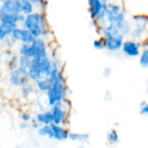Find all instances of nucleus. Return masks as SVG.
<instances>
[{"mask_svg":"<svg viewBox=\"0 0 148 148\" xmlns=\"http://www.w3.org/2000/svg\"><path fill=\"white\" fill-rule=\"evenodd\" d=\"M36 91L37 90L36 88L35 83L33 84L32 82H29L28 84H26L25 86H23V88H21V95H22V97L24 98V99H27V100H29L31 96H33Z\"/></svg>","mask_w":148,"mask_h":148,"instance_id":"nucleus-20","label":"nucleus"},{"mask_svg":"<svg viewBox=\"0 0 148 148\" xmlns=\"http://www.w3.org/2000/svg\"><path fill=\"white\" fill-rule=\"evenodd\" d=\"M106 20L108 24L115 25L122 32L124 36L131 34V28L128 22L126 19V14L121 6L108 3Z\"/></svg>","mask_w":148,"mask_h":148,"instance_id":"nucleus-2","label":"nucleus"},{"mask_svg":"<svg viewBox=\"0 0 148 148\" xmlns=\"http://www.w3.org/2000/svg\"><path fill=\"white\" fill-rule=\"evenodd\" d=\"M134 22L136 26L131 30L132 37L134 39H140L147 32L148 26V18L145 16H134Z\"/></svg>","mask_w":148,"mask_h":148,"instance_id":"nucleus-10","label":"nucleus"},{"mask_svg":"<svg viewBox=\"0 0 148 148\" xmlns=\"http://www.w3.org/2000/svg\"><path fill=\"white\" fill-rule=\"evenodd\" d=\"M49 109L53 115V123L66 127L70 114V108L68 100L52 106Z\"/></svg>","mask_w":148,"mask_h":148,"instance_id":"nucleus-7","label":"nucleus"},{"mask_svg":"<svg viewBox=\"0 0 148 148\" xmlns=\"http://www.w3.org/2000/svg\"><path fill=\"white\" fill-rule=\"evenodd\" d=\"M18 128L21 131H28V130L31 129V124L29 122H25V121H21L18 123Z\"/></svg>","mask_w":148,"mask_h":148,"instance_id":"nucleus-27","label":"nucleus"},{"mask_svg":"<svg viewBox=\"0 0 148 148\" xmlns=\"http://www.w3.org/2000/svg\"><path fill=\"white\" fill-rule=\"evenodd\" d=\"M31 62H32L31 58H29L26 56H23V55H20V57L18 60V66H20L23 69H29V68L31 65Z\"/></svg>","mask_w":148,"mask_h":148,"instance_id":"nucleus-23","label":"nucleus"},{"mask_svg":"<svg viewBox=\"0 0 148 148\" xmlns=\"http://www.w3.org/2000/svg\"><path fill=\"white\" fill-rule=\"evenodd\" d=\"M94 47L95 49H98V50H101V49H104L106 48V45H105V41L104 39H96L94 41Z\"/></svg>","mask_w":148,"mask_h":148,"instance_id":"nucleus-26","label":"nucleus"},{"mask_svg":"<svg viewBox=\"0 0 148 148\" xmlns=\"http://www.w3.org/2000/svg\"><path fill=\"white\" fill-rule=\"evenodd\" d=\"M16 28H17V24L10 23H0V41L10 36Z\"/></svg>","mask_w":148,"mask_h":148,"instance_id":"nucleus-17","label":"nucleus"},{"mask_svg":"<svg viewBox=\"0 0 148 148\" xmlns=\"http://www.w3.org/2000/svg\"><path fill=\"white\" fill-rule=\"evenodd\" d=\"M16 3V5L21 12V14L27 16L29 14L33 13L34 10V4L29 1V0H15Z\"/></svg>","mask_w":148,"mask_h":148,"instance_id":"nucleus-18","label":"nucleus"},{"mask_svg":"<svg viewBox=\"0 0 148 148\" xmlns=\"http://www.w3.org/2000/svg\"><path fill=\"white\" fill-rule=\"evenodd\" d=\"M102 36L105 41L106 49L112 52L121 49L124 43V35L118 27L113 24L106 25L102 29Z\"/></svg>","mask_w":148,"mask_h":148,"instance_id":"nucleus-4","label":"nucleus"},{"mask_svg":"<svg viewBox=\"0 0 148 148\" xmlns=\"http://www.w3.org/2000/svg\"><path fill=\"white\" fill-rule=\"evenodd\" d=\"M19 52L20 55L26 56L32 60L48 57L47 45L42 38H36L30 44H22Z\"/></svg>","mask_w":148,"mask_h":148,"instance_id":"nucleus-6","label":"nucleus"},{"mask_svg":"<svg viewBox=\"0 0 148 148\" xmlns=\"http://www.w3.org/2000/svg\"><path fill=\"white\" fill-rule=\"evenodd\" d=\"M51 86L45 95L46 103L50 108L52 106L67 100L68 90L62 75V72L56 62H54L53 69L49 78Z\"/></svg>","mask_w":148,"mask_h":148,"instance_id":"nucleus-1","label":"nucleus"},{"mask_svg":"<svg viewBox=\"0 0 148 148\" xmlns=\"http://www.w3.org/2000/svg\"><path fill=\"white\" fill-rule=\"evenodd\" d=\"M29 1H30L33 4H38V3H40L42 0H29Z\"/></svg>","mask_w":148,"mask_h":148,"instance_id":"nucleus-29","label":"nucleus"},{"mask_svg":"<svg viewBox=\"0 0 148 148\" xmlns=\"http://www.w3.org/2000/svg\"><path fill=\"white\" fill-rule=\"evenodd\" d=\"M88 3L91 17L100 23H105L108 7V0H88Z\"/></svg>","mask_w":148,"mask_h":148,"instance_id":"nucleus-8","label":"nucleus"},{"mask_svg":"<svg viewBox=\"0 0 148 148\" xmlns=\"http://www.w3.org/2000/svg\"><path fill=\"white\" fill-rule=\"evenodd\" d=\"M140 65L144 69H148V48L143 49L140 56Z\"/></svg>","mask_w":148,"mask_h":148,"instance_id":"nucleus-24","label":"nucleus"},{"mask_svg":"<svg viewBox=\"0 0 148 148\" xmlns=\"http://www.w3.org/2000/svg\"><path fill=\"white\" fill-rule=\"evenodd\" d=\"M5 1H6V0H0L1 3H3V2H5Z\"/></svg>","mask_w":148,"mask_h":148,"instance_id":"nucleus-31","label":"nucleus"},{"mask_svg":"<svg viewBox=\"0 0 148 148\" xmlns=\"http://www.w3.org/2000/svg\"><path fill=\"white\" fill-rule=\"evenodd\" d=\"M21 121H25V122H29L30 123L32 121V120L34 119V114L29 112V111H23L21 114V117H20Z\"/></svg>","mask_w":148,"mask_h":148,"instance_id":"nucleus-25","label":"nucleus"},{"mask_svg":"<svg viewBox=\"0 0 148 148\" xmlns=\"http://www.w3.org/2000/svg\"><path fill=\"white\" fill-rule=\"evenodd\" d=\"M75 148H86V147H85V144H78V146H76Z\"/></svg>","mask_w":148,"mask_h":148,"instance_id":"nucleus-30","label":"nucleus"},{"mask_svg":"<svg viewBox=\"0 0 148 148\" xmlns=\"http://www.w3.org/2000/svg\"><path fill=\"white\" fill-rule=\"evenodd\" d=\"M69 140L78 144H87L90 140V136L88 134H85V133L69 132Z\"/></svg>","mask_w":148,"mask_h":148,"instance_id":"nucleus-16","label":"nucleus"},{"mask_svg":"<svg viewBox=\"0 0 148 148\" xmlns=\"http://www.w3.org/2000/svg\"><path fill=\"white\" fill-rule=\"evenodd\" d=\"M36 134L41 138H46L49 140H54V133L50 125H43L41 126L36 130Z\"/></svg>","mask_w":148,"mask_h":148,"instance_id":"nucleus-19","label":"nucleus"},{"mask_svg":"<svg viewBox=\"0 0 148 148\" xmlns=\"http://www.w3.org/2000/svg\"><path fill=\"white\" fill-rule=\"evenodd\" d=\"M141 43L134 40H128L125 41L121 50L123 53L129 57H136L140 55V49H141Z\"/></svg>","mask_w":148,"mask_h":148,"instance_id":"nucleus-12","label":"nucleus"},{"mask_svg":"<svg viewBox=\"0 0 148 148\" xmlns=\"http://www.w3.org/2000/svg\"><path fill=\"white\" fill-rule=\"evenodd\" d=\"M30 82L28 69L20 66L13 69L9 75V82L14 88H21Z\"/></svg>","mask_w":148,"mask_h":148,"instance_id":"nucleus-9","label":"nucleus"},{"mask_svg":"<svg viewBox=\"0 0 148 148\" xmlns=\"http://www.w3.org/2000/svg\"><path fill=\"white\" fill-rule=\"evenodd\" d=\"M1 5H2V3L0 2V10H1Z\"/></svg>","mask_w":148,"mask_h":148,"instance_id":"nucleus-32","label":"nucleus"},{"mask_svg":"<svg viewBox=\"0 0 148 148\" xmlns=\"http://www.w3.org/2000/svg\"><path fill=\"white\" fill-rule=\"evenodd\" d=\"M25 16L23 14H0V23H10L17 24L23 23Z\"/></svg>","mask_w":148,"mask_h":148,"instance_id":"nucleus-15","label":"nucleus"},{"mask_svg":"<svg viewBox=\"0 0 148 148\" xmlns=\"http://www.w3.org/2000/svg\"><path fill=\"white\" fill-rule=\"evenodd\" d=\"M53 63L49 57L42 59H33L30 67L29 68V75L30 81L36 82L39 80H47L49 78L53 69Z\"/></svg>","mask_w":148,"mask_h":148,"instance_id":"nucleus-3","label":"nucleus"},{"mask_svg":"<svg viewBox=\"0 0 148 148\" xmlns=\"http://www.w3.org/2000/svg\"><path fill=\"white\" fill-rule=\"evenodd\" d=\"M34 120L40 125H50L53 123V115L50 109H47L44 111L36 112L34 114Z\"/></svg>","mask_w":148,"mask_h":148,"instance_id":"nucleus-14","label":"nucleus"},{"mask_svg":"<svg viewBox=\"0 0 148 148\" xmlns=\"http://www.w3.org/2000/svg\"><path fill=\"white\" fill-rule=\"evenodd\" d=\"M15 41L21 42L22 44H30L35 41V36L25 28H16L11 36Z\"/></svg>","mask_w":148,"mask_h":148,"instance_id":"nucleus-11","label":"nucleus"},{"mask_svg":"<svg viewBox=\"0 0 148 148\" xmlns=\"http://www.w3.org/2000/svg\"><path fill=\"white\" fill-rule=\"evenodd\" d=\"M51 127L54 133V140L62 142V141H66L69 140V131L67 128V127L52 123Z\"/></svg>","mask_w":148,"mask_h":148,"instance_id":"nucleus-13","label":"nucleus"},{"mask_svg":"<svg viewBox=\"0 0 148 148\" xmlns=\"http://www.w3.org/2000/svg\"><path fill=\"white\" fill-rule=\"evenodd\" d=\"M34 83H35V86H36V88L37 92H40L42 94H46L48 92V90L49 89L50 86H51V83H50L49 79H47V80H39V81H36Z\"/></svg>","mask_w":148,"mask_h":148,"instance_id":"nucleus-21","label":"nucleus"},{"mask_svg":"<svg viewBox=\"0 0 148 148\" xmlns=\"http://www.w3.org/2000/svg\"><path fill=\"white\" fill-rule=\"evenodd\" d=\"M23 27L27 29L35 38H41L46 33L45 20L42 15L38 12H33L25 16Z\"/></svg>","mask_w":148,"mask_h":148,"instance_id":"nucleus-5","label":"nucleus"},{"mask_svg":"<svg viewBox=\"0 0 148 148\" xmlns=\"http://www.w3.org/2000/svg\"><path fill=\"white\" fill-rule=\"evenodd\" d=\"M107 141L109 145H116L120 141V135L116 129H111L107 134Z\"/></svg>","mask_w":148,"mask_h":148,"instance_id":"nucleus-22","label":"nucleus"},{"mask_svg":"<svg viewBox=\"0 0 148 148\" xmlns=\"http://www.w3.org/2000/svg\"><path fill=\"white\" fill-rule=\"evenodd\" d=\"M140 114H143V115L148 116V102L141 105V107H140Z\"/></svg>","mask_w":148,"mask_h":148,"instance_id":"nucleus-28","label":"nucleus"}]
</instances>
